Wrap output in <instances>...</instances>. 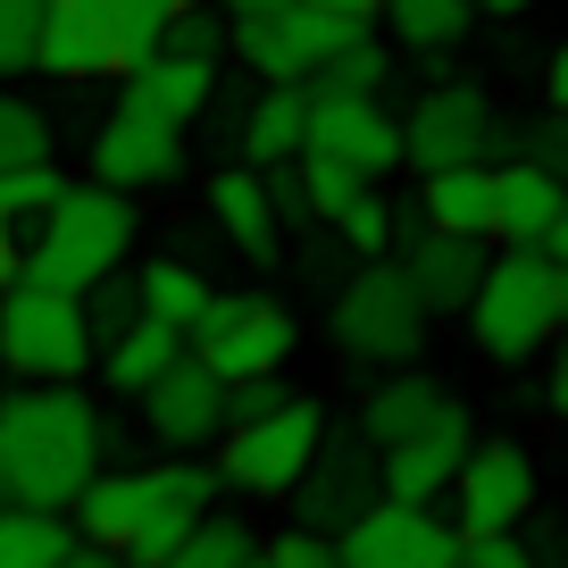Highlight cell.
Masks as SVG:
<instances>
[{"mask_svg": "<svg viewBox=\"0 0 568 568\" xmlns=\"http://www.w3.org/2000/svg\"><path fill=\"white\" fill-rule=\"evenodd\" d=\"M118 452V426L84 385H18L0 393V477L26 510H68Z\"/></svg>", "mask_w": 568, "mask_h": 568, "instance_id": "cell-1", "label": "cell"}, {"mask_svg": "<svg viewBox=\"0 0 568 568\" xmlns=\"http://www.w3.org/2000/svg\"><path fill=\"white\" fill-rule=\"evenodd\" d=\"M217 501H226V485H217L210 452H193V460H151V468H101L68 501V518L84 544L118 551L125 568H160Z\"/></svg>", "mask_w": 568, "mask_h": 568, "instance_id": "cell-2", "label": "cell"}, {"mask_svg": "<svg viewBox=\"0 0 568 568\" xmlns=\"http://www.w3.org/2000/svg\"><path fill=\"white\" fill-rule=\"evenodd\" d=\"M460 318H468V343H477L494 368H527L535 352H551V343H560V267H551V251L494 243Z\"/></svg>", "mask_w": 568, "mask_h": 568, "instance_id": "cell-3", "label": "cell"}, {"mask_svg": "<svg viewBox=\"0 0 568 568\" xmlns=\"http://www.w3.org/2000/svg\"><path fill=\"white\" fill-rule=\"evenodd\" d=\"M134 234H142L134 193H109V184H59V201L34 217V243L18 251V276L59 284V293H84V284H101L109 267H125Z\"/></svg>", "mask_w": 568, "mask_h": 568, "instance_id": "cell-4", "label": "cell"}, {"mask_svg": "<svg viewBox=\"0 0 568 568\" xmlns=\"http://www.w3.org/2000/svg\"><path fill=\"white\" fill-rule=\"evenodd\" d=\"M326 343L359 368H409L426 352V310L409 293L402 260H352L326 302Z\"/></svg>", "mask_w": 568, "mask_h": 568, "instance_id": "cell-5", "label": "cell"}, {"mask_svg": "<svg viewBox=\"0 0 568 568\" xmlns=\"http://www.w3.org/2000/svg\"><path fill=\"white\" fill-rule=\"evenodd\" d=\"M0 368L18 385H84L92 368V326H84V293L59 284H0Z\"/></svg>", "mask_w": 568, "mask_h": 568, "instance_id": "cell-6", "label": "cell"}, {"mask_svg": "<svg viewBox=\"0 0 568 568\" xmlns=\"http://www.w3.org/2000/svg\"><path fill=\"white\" fill-rule=\"evenodd\" d=\"M318 435H326V402L318 393H293V402L260 409V418H234L226 435H217L210 468H217V485L243 494V501H284L293 485H302Z\"/></svg>", "mask_w": 568, "mask_h": 568, "instance_id": "cell-7", "label": "cell"}, {"mask_svg": "<svg viewBox=\"0 0 568 568\" xmlns=\"http://www.w3.org/2000/svg\"><path fill=\"white\" fill-rule=\"evenodd\" d=\"M184 352L201 359L210 376L243 385V376H284L293 352H302V326L276 293H210L201 318L184 326Z\"/></svg>", "mask_w": 568, "mask_h": 568, "instance_id": "cell-8", "label": "cell"}, {"mask_svg": "<svg viewBox=\"0 0 568 568\" xmlns=\"http://www.w3.org/2000/svg\"><path fill=\"white\" fill-rule=\"evenodd\" d=\"M359 34H368L359 18L310 9V0H284V9H260V18H226V51L243 59L260 84H310V75Z\"/></svg>", "mask_w": 568, "mask_h": 568, "instance_id": "cell-9", "label": "cell"}, {"mask_svg": "<svg viewBox=\"0 0 568 568\" xmlns=\"http://www.w3.org/2000/svg\"><path fill=\"white\" fill-rule=\"evenodd\" d=\"M535 494H544V477H535V452L510 444V435H494V444H468L460 468H452V535H510L535 518Z\"/></svg>", "mask_w": 568, "mask_h": 568, "instance_id": "cell-10", "label": "cell"}, {"mask_svg": "<svg viewBox=\"0 0 568 568\" xmlns=\"http://www.w3.org/2000/svg\"><path fill=\"white\" fill-rule=\"evenodd\" d=\"M494 160V101L477 84H426L402 109V168L435 176V168H468Z\"/></svg>", "mask_w": 568, "mask_h": 568, "instance_id": "cell-11", "label": "cell"}, {"mask_svg": "<svg viewBox=\"0 0 568 568\" xmlns=\"http://www.w3.org/2000/svg\"><path fill=\"white\" fill-rule=\"evenodd\" d=\"M176 176H184V125L151 118L142 101L118 92V109L92 134V184H109V193H160Z\"/></svg>", "mask_w": 568, "mask_h": 568, "instance_id": "cell-12", "label": "cell"}, {"mask_svg": "<svg viewBox=\"0 0 568 568\" xmlns=\"http://www.w3.org/2000/svg\"><path fill=\"white\" fill-rule=\"evenodd\" d=\"M134 402H142V435H151L168 460L217 452V435H226V376H210L193 352H184L168 376H151Z\"/></svg>", "mask_w": 568, "mask_h": 568, "instance_id": "cell-13", "label": "cell"}, {"mask_svg": "<svg viewBox=\"0 0 568 568\" xmlns=\"http://www.w3.org/2000/svg\"><path fill=\"white\" fill-rule=\"evenodd\" d=\"M293 527H318V535H343L359 510L376 501V444L359 435V426H326L318 435V452H310V468H302V485H293Z\"/></svg>", "mask_w": 568, "mask_h": 568, "instance_id": "cell-14", "label": "cell"}, {"mask_svg": "<svg viewBox=\"0 0 568 568\" xmlns=\"http://www.w3.org/2000/svg\"><path fill=\"white\" fill-rule=\"evenodd\" d=\"M335 551H343V568H452L460 560V535H452V518L418 510V501L376 494L368 510L335 535Z\"/></svg>", "mask_w": 568, "mask_h": 568, "instance_id": "cell-15", "label": "cell"}, {"mask_svg": "<svg viewBox=\"0 0 568 568\" xmlns=\"http://www.w3.org/2000/svg\"><path fill=\"white\" fill-rule=\"evenodd\" d=\"M310 151H326L352 176L385 184L402 168V118L376 92H310Z\"/></svg>", "mask_w": 568, "mask_h": 568, "instance_id": "cell-16", "label": "cell"}, {"mask_svg": "<svg viewBox=\"0 0 568 568\" xmlns=\"http://www.w3.org/2000/svg\"><path fill=\"white\" fill-rule=\"evenodd\" d=\"M477 444V426H468V409L452 402L444 418L426 426V435H409V444H385L376 452V494L385 501H418V510H435V501L452 494V468H460V452Z\"/></svg>", "mask_w": 568, "mask_h": 568, "instance_id": "cell-17", "label": "cell"}, {"mask_svg": "<svg viewBox=\"0 0 568 568\" xmlns=\"http://www.w3.org/2000/svg\"><path fill=\"white\" fill-rule=\"evenodd\" d=\"M34 68H42V75H59V84L118 75V26H109V0H42Z\"/></svg>", "mask_w": 568, "mask_h": 568, "instance_id": "cell-18", "label": "cell"}, {"mask_svg": "<svg viewBox=\"0 0 568 568\" xmlns=\"http://www.w3.org/2000/svg\"><path fill=\"white\" fill-rule=\"evenodd\" d=\"M485 251L494 243H477V234H435L426 226L418 243H402L393 260H402V276H409V293H418L426 318H460L468 293H477V276H485Z\"/></svg>", "mask_w": 568, "mask_h": 568, "instance_id": "cell-19", "label": "cell"}, {"mask_svg": "<svg viewBox=\"0 0 568 568\" xmlns=\"http://www.w3.org/2000/svg\"><path fill=\"white\" fill-rule=\"evenodd\" d=\"M210 226L226 234V243L243 251L251 267H276V260H284V243H293V234L276 226V210H267L260 168H243V160H226V168L210 176Z\"/></svg>", "mask_w": 568, "mask_h": 568, "instance_id": "cell-20", "label": "cell"}, {"mask_svg": "<svg viewBox=\"0 0 568 568\" xmlns=\"http://www.w3.org/2000/svg\"><path fill=\"white\" fill-rule=\"evenodd\" d=\"M310 151V84H260L251 109H234V160L284 168Z\"/></svg>", "mask_w": 568, "mask_h": 568, "instance_id": "cell-21", "label": "cell"}, {"mask_svg": "<svg viewBox=\"0 0 568 568\" xmlns=\"http://www.w3.org/2000/svg\"><path fill=\"white\" fill-rule=\"evenodd\" d=\"M485 168H494V217H485V243H535V251H544L568 184L551 176V168H535V160H485Z\"/></svg>", "mask_w": 568, "mask_h": 568, "instance_id": "cell-22", "label": "cell"}, {"mask_svg": "<svg viewBox=\"0 0 568 568\" xmlns=\"http://www.w3.org/2000/svg\"><path fill=\"white\" fill-rule=\"evenodd\" d=\"M125 84V101H142L151 118H168V125H201L217 109V59H184V51H151L134 75H118Z\"/></svg>", "mask_w": 568, "mask_h": 568, "instance_id": "cell-23", "label": "cell"}, {"mask_svg": "<svg viewBox=\"0 0 568 568\" xmlns=\"http://www.w3.org/2000/svg\"><path fill=\"white\" fill-rule=\"evenodd\" d=\"M444 409H452V393L435 385V376H418V359H409V368H385L368 393H359V418H352V426L368 435L376 452H385V444H409V435H426Z\"/></svg>", "mask_w": 568, "mask_h": 568, "instance_id": "cell-24", "label": "cell"}, {"mask_svg": "<svg viewBox=\"0 0 568 568\" xmlns=\"http://www.w3.org/2000/svg\"><path fill=\"white\" fill-rule=\"evenodd\" d=\"M418 210L435 234H477L485 243V217H494V168L468 160V168H435L418 176Z\"/></svg>", "mask_w": 568, "mask_h": 568, "instance_id": "cell-25", "label": "cell"}, {"mask_svg": "<svg viewBox=\"0 0 568 568\" xmlns=\"http://www.w3.org/2000/svg\"><path fill=\"white\" fill-rule=\"evenodd\" d=\"M376 18L402 51H426V59H452L468 34H477V0H376Z\"/></svg>", "mask_w": 568, "mask_h": 568, "instance_id": "cell-26", "label": "cell"}, {"mask_svg": "<svg viewBox=\"0 0 568 568\" xmlns=\"http://www.w3.org/2000/svg\"><path fill=\"white\" fill-rule=\"evenodd\" d=\"M92 359H101L109 393H125V402H134V393L151 385V376H168V368L184 359V335H176V326H160V318H134L118 343H101Z\"/></svg>", "mask_w": 568, "mask_h": 568, "instance_id": "cell-27", "label": "cell"}, {"mask_svg": "<svg viewBox=\"0 0 568 568\" xmlns=\"http://www.w3.org/2000/svg\"><path fill=\"white\" fill-rule=\"evenodd\" d=\"M210 293H217V284L201 276L193 260H142V267H134V302H142V318L176 326V335L201 318V302H210Z\"/></svg>", "mask_w": 568, "mask_h": 568, "instance_id": "cell-28", "label": "cell"}, {"mask_svg": "<svg viewBox=\"0 0 568 568\" xmlns=\"http://www.w3.org/2000/svg\"><path fill=\"white\" fill-rule=\"evenodd\" d=\"M75 544L68 510H26V501H0V568H59V551Z\"/></svg>", "mask_w": 568, "mask_h": 568, "instance_id": "cell-29", "label": "cell"}, {"mask_svg": "<svg viewBox=\"0 0 568 568\" xmlns=\"http://www.w3.org/2000/svg\"><path fill=\"white\" fill-rule=\"evenodd\" d=\"M326 234H335L352 260H393V193L385 184H359L352 201H343L335 217H318Z\"/></svg>", "mask_w": 568, "mask_h": 568, "instance_id": "cell-30", "label": "cell"}, {"mask_svg": "<svg viewBox=\"0 0 568 568\" xmlns=\"http://www.w3.org/2000/svg\"><path fill=\"white\" fill-rule=\"evenodd\" d=\"M251 551H260V535L243 527V518H226V510H210L193 535H184L176 551H168L160 568H251Z\"/></svg>", "mask_w": 568, "mask_h": 568, "instance_id": "cell-31", "label": "cell"}, {"mask_svg": "<svg viewBox=\"0 0 568 568\" xmlns=\"http://www.w3.org/2000/svg\"><path fill=\"white\" fill-rule=\"evenodd\" d=\"M385 84H393V51L376 42V26L359 42H343V51L310 75V92H385Z\"/></svg>", "mask_w": 568, "mask_h": 568, "instance_id": "cell-32", "label": "cell"}, {"mask_svg": "<svg viewBox=\"0 0 568 568\" xmlns=\"http://www.w3.org/2000/svg\"><path fill=\"white\" fill-rule=\"evenodd\" d=\"M26 160H51V118L26 92L0 84V168H26Z\"/></svg>", "mask_w": 568, "mask_h": 568, "instance_id": "cell-33", "label": "cell"}, {"mask_svg": "<svg viewBox=\"0 0 568 568\" xmlns=\"http://www.w3.org/2000/svg\"><path fill=\"white\" fill-rule=\"evenodd\" d=\"M134 318H142V302H134V276H125V267H109L101 284H84V326H92V352H101V343H118Z\"/></svg>", "mask_w": 568, "mask_h": 568, "instance_id": "cell-34", "label": "cell"}, {"mask_svg": "<svg viewBox=\"0 0 568 568\" xmlns=\"http://www.w3.org/2000/svg\"><path fill=\"white\" fill-rule=\"evenodd\" d=\"M59 168L51 160H26V168H0V217H9V226H26V217H42L59 201Z\"/></svg>", "mask_w": 568, "mask_h": 568, "instance_id": "cell-35", "label": "cell"}, {"mask_svg": "<svg viewBox=\"0 0 568 568\" xmlns=\"http://www.w3.org/2000/svg\"><path fill=\"white\" fill-rule=\"evenodd\" d=\"M293 176H302V193H310V217H335L343 201L368 184V176H352L343 160H326V151H302V160H293Z\"/></svg>", "mask_w": 568, "mask_h": 568, "instance_id": "cell-36", "label": "cell"}, {"mask_svg": "<svg viewBox=\"0 0 568 568\" xmlns=\"http://www.w3.org/2000/svg\"><path fill=\"white\" fill-rule=\"evenodd\" d=\"M42 42V0H0V75H26Z\"/></svg>", "mask_w": 568, "mask_h": 568, "instance_id": "cell-37", "label": "cell"}, {"mask_svg": "<svg viewBox=\"0 0 568 568\" xmlns=\"http://www.w3.org/2000/svg\"><path fill=\"white\" fill-rule=\"evenodd\" d=\"M160 51H184V59H226V18H217V9H184V18H168Z\"/></svg>", "mask_w": 568, "mask_h": 568, "instance_id": "cell-38", "label": "cell"}, {"mask_svg": "<svg viewBox=\"0 0 568 568\" xmlns=\"http://www.w3.org/2000/svg\"><path fill=\"white\" fill-rule=\"evenodd\" d=\"M260 560L267 568H343V551H335V535H318V527H284L276 544H260Z\"/></svg>", "mask_w": 568, "mask_h": 568, "instance_id": "cell-39", "label": "cell"}, {"mask_svg": "<svg viewBox=\"0 0 568 568\" xmlns=\"http://www.w3.org/2000/svg\"><path fill=\"white\" fill-rule=\"evenodd\" d=\"M260 184H267V210H276V226H284V234H310V226H318V217H310L302 176H293V160H284V168H260Z\"/></svg>", "mask_w": 568, "mask_h": 568, "instance_id": "cell-40", "label": "cell"}, {"mask_svg": "<svg viewBox=\"0 0 568 568\" xmlns=\"http://www.w3.org/2000/svg\"><path fill=\"white\" fill-rule=\"evenodd\" d=\"M460 568H535V551H527V535H468L460 544Z\"/></svg>", "mask_w": 568, "mask_h": 568, "instance_id": "cell-41", "label": "cell"}, {"mask_svg": "<svg viewBox=\"0 0 568 568\" xmlns=\"http://www.w3.org/2000/svg\"><path fill=\"white\" fill-rule=\"evenodd\" d=\"M544 109H560V118H568V34L544 51Z\"/></svg>", "mask_w": 568, "mask_h": 568, "instance_id": "cell-42", "label": "cell"}, {"mask_svg": "<svg viewBox=\"0 0 568 568\" xmlns=\"http://www.w3.org/2000/svg\"><path fill=\"white\" fill-rule=\"evenodd\" d=\"M544 409L568 426V326H560V359H551V385H544Z\"/></svg>", "mask_w": 568, "mask_h": 568, "instance_id": "cell-43", "label": "cell"}, {"mask_svg": "<svg viewBox=\"0 0 568 568\" xmlns=\"http://www.w3.org/2000/svg\"><path fill=\"white\" fill-rule=\"evenodd\" d=\"M527 551H535V568H568V527H544V535H527Z\"/></svg>", "mask_w": 568, "mask_h": 568, "instance_id": "cell-44", "label": "cell"}, {"mask_svg": "<svg viewBox=\"0 0 568 568\" xmlns=\"http://www.w3.org/2000/svg\"><path fill=\"white\" fill-rule=\"evenodd\" d=\"M59 568H125L118 551H101V544H84V535H75L68 551H59Z\"/></svg>", "mask_w": 568, "mask_h": 568, "instance_id": "cell-45", "label": "cell"}, {"mask_svg": "<svg viewBox=\"0 0 568 568\" xmlns=\"http://www.w3.org/2000/svg\"><path fill=\"white\" fill-rule=\"evenodd\" d=\"M18 251H26V243H18V226L0 217V284H18Z\"/></svg>", "mask_w": 568, "mask_h": 568, "instance_id": "cell-46", "label": "cell"}, {"mask_svg": "<svg viewBox=\"0 0 568 568\" xmlns=\"http://www.w3.org/2000/svg\"><path fill=\"white\" fill-rule=\"evenodd\" d=\"M477 18H501V26H518V18H535V0H477Z\"/></svg>", "mask_w": 568, "mask_h": 568, "instance_id": "cell-47", "label": "cell"}, {"mask_svg": "<svg viewBox=\"0 0 568 568\" xmlns=\"http://www.w3.org/2000/svg\"><path fill=\"white\" fill-rule=\"evenodd\" d=\"M310 9H335V18H359V26H376V0H310Z\"/></svg>", "mask_w": 568, "mask_h": 568, "instance_id": "cell-48", "label": "cell"}, {"mask_svg": "<svg viewBox=\"0 0 568 568\" xmlns=\"http://www.w3.org/2000/svg\"><path fill=\"white\" fill-rule=\"evenodd\" d=\"M544 251H551V260H560V267H568V201H560V217H551V234H544Z\"/></svg>", "mask_w": 568, "mask_h": 568, "instance_id": "cell-49", "label": "cell"}, {"mask_svg": "<svg viewBox=\"0 0 568 568\" xmlns=\"http://www.w3.org/2000/svg\"><path fill=\"white\" fill-rule=\"evenodd\" d=\"M226 18H260V9H284V0H217Z\"/></svg>", "mask_w": 568, "mask_h": 568, "instance_id": "cell-50", "label": "cell"}, {"mask_svg": "<svg viewBox=\"0 0 568 568\" xmlns=\"http://www.w3.org/2000/svg\"><path fill=\"white\" fill-rule=\"evenodd\" d=\"M551 267H560V260H551ZM560 326H568V267H560Z\"/></svg>", "mask_w": 568, "mask_h": 568, "instance_id": "cell-51", "label": "cell"}, {"mask_svg": "<svg viewBox=\"0 0 568 568\" xmlns=\"http://www.w3.org/2000/svg\"><path fill=\"white\" fill-rule=\"evenodd\" d=\"M0 501H9V477H0Z\"/></svg>", "mask_w": 568, "mask_h": 568, "instance_id": "cell-52", "label": "cell"}, {"mask_svg": "<svg viewBox=\"0 0 568 568\" xmlns=\"http://www.w3.org/2000/svg\"><path fill=\"white\" fill-rule=\"evenodd\" d=\"M452 568H460V560H452Z\"/></svg>", "mask_w": 568, "mask_h": 568, "instance_id": "cell-53", "label": "cell"}]
</instances>
